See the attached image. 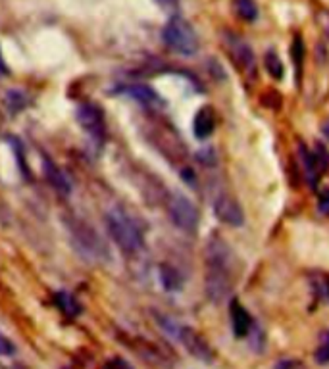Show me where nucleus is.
Here are the masks:
<instances>
[{"label": "nucleus", "instance_id": "obj_1", "mask_svg": "<svg viewBox=\"0 0 329 369\" xmlns=\"http://www.w3.org/2000/svg\"><path fill=\"white\" fill-rule=\"evenodd\" d=\"M235 256L226 240L212 237L206 245V297L212 302H224L233 289Z\"/></svg>", "mask_w": 329, "mask_h": 369}, {"label": "nucleus", "instance_id": "obj_2", "mask_svg": "<svg viewBox=\"0 0 329 369\" xmlns=\"http://www.w3.org/2000/svg\"><path fill=\"white\" fill-rule=\"evenodd\" d=\"M106 227L112 240L116 242L124 252L135 254L139 252L145 240H143V231L139 229V225L133 221L131 217L127 216L124 210L120 208H112L106 214Z\"/></svg>", "mask_w": 329, "mask_h": 369}, {"label": "nucleus", "instance_id": "obj_3", "mask_svg": "<svg viewBox=\"0 0 329 369\" xmlns=\"http://www.w3.org/2000/svg\"><path fill=\"white\" fill-rule=\"evenodd\" d=\"M162 39L168 48L181 56H195L198 52V37L187 20L179 15L172 18L162 31Z\"/></svg>", "mask_w": 329, "mask_h": 369}, {"label": "nucleus", "instance_id": "obj_4", "mask_svg": "<svg viewBox=\"0 0 329 369\" xmlns=\"http://www.w3.org/2000/svg\"><path fill=\"white\" fill-rule=\"evenodd\" d=\"M168 212L176 227L183 231H195L198 225V210L187 196L174 195L169 198Z\"/></svg>", "mask_w": 329, "mask_h": 369}, {"label": "nucleus", "instance_id": "obj_5", "mask_svg": "<svg viewBox=\"0 0 329 369\" xmlns=\"http://www.w3.org/2000/svg\"><path fill=\"white\" fill-rule=\"evenodd\" d=\"M214 214L221 224L229 225V227H241L245 224V212H243L241 204L229 193H218L214 196Z\"/></svg>", "mask_w": 329, "mask_h": 369}, {"label": "nucleus", "instance_id": "obj_6", "mask_svg": "<svg viewBox=\"0 0 329 369\" xmlns=\"http://www.w3.org/2000/svg\"><path fill=\"white\" fill-rule=\"evenodd\" d=\"M174 339L179 340L183 347L187 348L191 354L198 358V360H202V362H210L212 360V348L208 347V342L195 329H191L187 325H179L176 335H174Z\"/></svg>", "mask_w": 329, "mask_h": 369}, {"label": "nucleus", "instance_id": "obj_7", "mask_svg": "<svg viewBox=\"0 0 329 369\" xmlns=\"http://www.w3.org/2000/svg\"><path fill=\"white\" fill-rule=\"evenodd\" d=\"M77 122L93 138L103 141L104 137V116L95 104H81L77 108Z\"/></svg>", "mask_w": 329, "mask_h": 369}, {"label": "nucleus", "instance_id": "obj_8", "mask_svg": "<svg viewBox=\"0 0 329 369\" xmlns=\"http://www.w3.org/2000/svg\"><path fill=\"white\" fill-rule=\"evenodd\" d=\"M73 237L77 239V246H79V252L87 254L89 258H101L104 256V246L101 239L96 237L95 231H91L85 225H77Z\"/></svg>", "mask_w": 329, "mask_h": 369}, {"label": "nucleus", "instance_id": "obj_9", "mask_svg": "<svg viewBox=\"0 0 329 369\" xmlns=\"http://www.w3.org/2000/svg\"><path fill=\"white\" fill-rule=\"evenodd\" d=\"M231 325H233V333L237 339H245L254 329V319H252V316L237 300L231 302Z\"/></svg>", "mask_w": 329, "mask_h": 369}, {"label": "nucleus", "instance_id": "obj_10", "mask_svg": "<svg viewBox=\"0 0 329 369\" xmlns=\"http://www.w3.org/2000/svg\"><path fill=\"white\" fill-rule=\"evenodd\" d=\"M43 171H44V177L49 179V183L58 190L60 195L64 196L72 195V183H70V179L66 177V174H64V171H62L52 160L49 158L43 160Z\"/></svg>", "mask_w": 329, "mask_h": 369}, {"label": "nucleus", "instance_id": "obj_11", "mask_svg": "<svg viewBox=\"0 0 329 369\" xmlns=\"http://www.w3.org/2000/svg\"><path fill=\"white\" fill-rule=\"evenodd\" d=\"M216 127V117H214L212 108H200L195 116L193 122V131H195V137L197 138H208L214 133Z\"/></svg>", "mask_w": 329, "mask_h": 369}, {"label": "nucleus", "instance_id": "obj_12", "mask_svg": "<svg viewBox=\"0 0 329 369\" xmlns=\"http://www.w3.org/2000/svg\"><path fill=\"white\" fill-rule=\"evenodd\" d=\"M229 48H231V54H233V58L237 64L241 65L243 70H252L254 67V54L250 51V46L243 39H237L233 37L231 41H229Z\"/></svg>", "mask_w": 329, "mask_h": 369}, {"label": "nucleus", "instance_id": "obj_13", "mask_svg": "<svg viewBox=\"0 0 329 369\" xmlns=\"http://www.w3.org/2000/svg\"><path fill=\"white\" fill-rule=\"evenodd\" d=\"M122 93L127 94V96H131L133 101L143 102V104H158V102H160L158 93L153 91L150 87H146V85H131V87H124L122 89Z\"/></svg>", "mask_w": 329, "mask_h": 369}, {"label": "nucleus", "instance_id": "obj_14", "mask_svg": "<svg viewBox=\"0 0 329 369\" xmlns=\"http://www.w3.org/2000/svg\"><path fill=\"white\" fill-rule=\"evenodd\" d=\"M56 304H58V308L66 316H70V318H75L77 313H79V304H77V300L70 294V292H66V290H62V292H56Z\"/></svg>", "mask_w": 329, "mask_h": 369}, {"label": "nucleus", "instance_id": "obj_15", "mask_svg": "<svg viewBox=\"0 0 329 369\" xmlns=\"http://www.w3.org/2000/svg\"><path fill=\"white\" fill-rule=\"evenodd\" d=\"M314 360L320 365H328L329 363V329H323L320 337H318V344L314 350Z\"/></svg>", "mask_w": 329, "mask_h": 369}, {"label": "nucleus", "instance_id": "obj_16", "mask_svg": "<svg viewBox=\"0 0 329 369\" xmlns=\"http://www.w3.org/2000/svg\"><path fill=\"white\" fill-rule=\"evenodd\" d=\"M160 279L164 289L166 290H179L181 289V276L177 273L176 269L169 268V266H162L160 268Z\"/></svg>", "mask_w": 329, "mask_h": 369}, {"label": "nucleus", "instance_id": "obj_17", "mask_svg": "<svg viewBox=\"0 0 329 369\" xmlns=\"http://www.w3.org/2000/svg\"><path fill=\"white\" fill-rule=\"evenodd\" d=\"M266 70H268V73H270L273 79H281L283 77V64H281V58H279L276 51L266 52Z\"/></svg>", "mask_w": 329, "mask_h": 369}, {"label": "nucleus", "instance_id": "obj_18", "mask_svg": "<svg viewBox=\"0 0 329 369\" xmlns=\"http://www.w3.org/2000/svg\"><path fill=\"white\" fill-rule=\"evenodd\" d=\"M237 12L245 22H254L258 18V6L254 0H237Z\"/></svg>", "mask_w": 329, "mask_h": 369}, {"label": "nucleus", "instance_id": "obj_19", "mask_svg": "<svg viewBox=\"0 0 329 369\" xmlns=\"http://www.w3.org/2000/svg\"><path fill=\"white\" fill-rule=\"evenodd\" d=\"M6 104L8 108H10V112H20V110L27 104V96H25V93L23 91H15V89H12V91H8L6 93Z\"/></svg>", "mask_w": 329, "mask_h": 369}, {"label": "nucleus", "instance_id": "obj_20", "mask_svg": "<svg viewBox=\"0 0 329 369\" xmlns=\"http://www.w3.org/2000/svg\"><path fill=\"white\" fill-rule=\"evenodd\" d=\"M273 369H307L304 363L299 362V360H292V358H287V360H281V362L276 363Z\"/></svg>", "mask_w": 329, "mask_h": 369}, {"label": "nucleus", "instance_id": "obj_21", "mask_svg": "<svg viewBox=\"0 0 329 369\" xmlns=\"http://www.w3.org/2000/svg\"><path fill=\"white\" fill-rule=\"evenodd\" d=\"M320 208L329 216V190H323L322 195H320Z\"/></svg>", "mask_w": 329, "mask_h": 369}, {"label": "nucleus", "instance_id": "obj_22", "mask_svg": "<svg viewBox=\"0 0 329 369\" xmlns=\"http://www.w3.org/2000/svg\"><path fill=\"white\" fill-rule=\"evenodd\" d=\"M106 369H131V365L124 360H112V362L106 365Z\"/></svg>", "mask_w": 329, "mask_h": 369}, {"label": "nucleus", "instance_id": "obj_23", "mask_svg": "<svg viewBox=\"0 0 329 369\" xmlns=\"http://www.w3.org/2000/svg\"><path fill=\"white\" fill-rule=\"evenodd\" d=\"M156 2H158V4H160V6H164V8H169V6H174V4H176V0H156Z\"/></svg>", "mask_w": 329, "mask_h": 369}, {"label": "nucleus", "instance_id": "obj_24", "mask_svg": "<svg viewBox=\"0 0 329 369\" xmlns=\"http://www.w3.org/2000/svg\"><path fill=\"white\" fill-rule=\"evenodd\" d=\"M6 65H4V60H2V56H0V73H6Z\"/></svg>", "mask_w": 329, "mask_h": 369}, {"label": "nucleus", "instance_id": "obj_25", "mask_svg": "<svg viewBox=\"0 0 329 369\" xmlns=\"http://www.w3.org/2000/svg\"><path fill=\"white\" fill-rule=\"evenodd\" d=\"M323 133H325V135H328V138H329V125H325V127H323Z\"/></svg>", "mask_w": 329, "mask_h": 369}, {"label": "nucleus", "instance_id": "obj_26", "mask_svg": "<svg viewBox=\"0 0 329 369\" xmlns=\"http://www.w3.org/2000/svg\"><path fill=\"white\" fill-rule=\"evenodd\" d=\"M325 290H328V297H329V281H328V285H325Z\"/></svg>", "mask_w": 329, "mask_h": 369}]
</instances>
